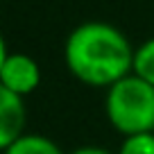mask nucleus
Masks as SVG:
<instances>
[{
  "instance_id": "39448f33",
  "label": "nucleus",
  "mask_w": 154,
  "mask_h": 154,
  "mask_svg": "<svg viewBox=\"0 0 154 154\" xmlns=\"http://www.w3.org/2000/svg\"><path fill=\"white\" fill-rule=\"evenodd\" d=\"M2 154H63V149L43 134H23L2 147Z\"/></svg>"
},
{
  "instance_id": "423d86ee",
  "label": "nucleus",
  "mask_w": 154,
  "mask_h": 154,
  "mask_svg": "<svg viewBox=\"0 0 154 154\" xmlns=\"http://www.w3.org/2000/svg\"><path fill=\"white\" fill-rule=\"evenodd\" d=\"M131 72L143 77L145 82H149L154 86V36L143 41L134 50V68H131Z\"/></svg>"
},
{
  "instance_id": "f03ea898",
  "label": "nucleus",
  "mask_w": 154,
  "mask_h": 154,
  "mask_svg": "<svg viewBox=\"0 0 154 154\" xmlns=\"http://www.w3.org/2000/svg\"><path fill=\"white\" fill-rule=\"evenodd\" d=\"M104 116L120 136L154 131V86L129 72L106 88Z\"/></svg>"
},
{
  "instance_id": "0eeeda50",
  "label": "nucleus",
  "mask_w": 154,
  "mask_h": 154,
  "mask_svg": "<svg viewBox=\"0 0 154 154\" xmlns=\"http://www.w3.org/2000/svg\"><path fill=\"white\" fill-rule=\"evenodd\" d=\"M116 154H154V131L122 136V143Z\"/></svg>"
},
{
  "instance_id": "6e6552de",
  "label": "nucleus",
  "mask_w": 154,
  "mask_h": 154,
  "mask_svg": "<svg viewBox=\"0 0 154 154\" xmlns=\"http://www.w3.org/2000/svg\"><path fill=\"white\" fill-rule=\"evenodd\" d=\"M70 154H111V152L104 149V147H100V145H82V147L72 149Z\"/></svg>"
},
{
  "instance_id": "f257e3e1",
  "label": "nucleus",
  "mask_w": 154,
  "mask_h": 154,
  "mask_svg": "<svg viewBox=\"0 0 154 154\" xmlns=\"http://www.w3.org/2000/svg\"><path fill=\"white\" fill-rule=\"evenodd\" d=\"M134 45L106 20H84L63 43V63L77 82L109 88L134 68Z\"/></svg>"
},
{
  "instance_id": "20e7f679",
  "label": "nucleus",
  "mask_w": 154,
  "mask_h": 154,
  "mask_svg": "<svg viewBox=\"0 0 154 154\" xmlns=\"http://www.w3.org/2000/svg\"><path fill=\"white\" fill-rule=\"evenodd\" d=\"M25 118L23 97L0 88V147H7L25 134Z\"/></svg>"
},
{
  "instance_id": "7ed1b4c3",
  "label": "nucleus",
  "mask_w": 154,
  "mask_h": 154,
  "mask_svg": "<svg viewBox=\"0 0 154 154\" xmlns=\"http://www.w3.org/2000/svg\"><path fill=\"white\" fill-rule=\"evenodd\" d=\"M41 84V68L36 59L25 52H9L2 45L0 57V88L25 97L34 93Z\"/></svg>"
}]
</instances>
